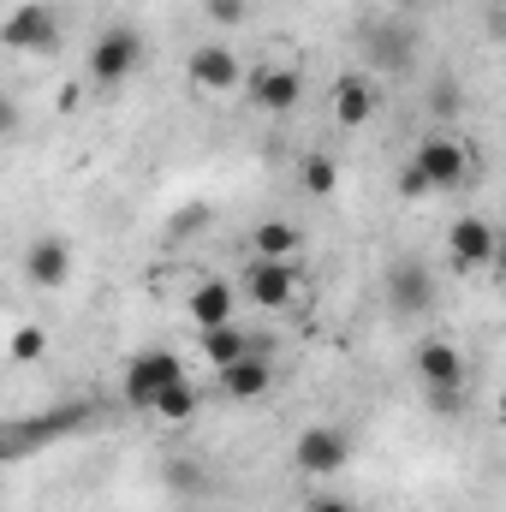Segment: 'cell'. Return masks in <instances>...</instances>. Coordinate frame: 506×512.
I'll return each mask as SVG.
<instances>
[{"label":"cell","mask_w":506,"mask_h":512,"mask_svg":"<svg viewBox=\"0 0 506 512\" xmlns=\"http://www.w3.org/2000/svg\"><path fill=\"white\" fill-rule=\"evenodd\" d=\"M149 411H155L161 423H191V417L203 411V387L191 382V376H179L173 387H161V393H155V405H149Z\"/></svg>","instance_id":"cell-18"},{"label":"cell","mask_w":506,"mask_h":512,"mask_svg":"<svg viewBox=\"0 0 506 512\" xmlns=\"http://www.w3.org/2000/svg\"><path fill=\"white\" fill-rule=\"evenodd\" d=\"M149 60V42H143V30L137 24H108L96 42H90V84L96 90H120L126 78H137V66Z\"/></svg>","instance_id":"cell-1"},{"label":"cell","mask_w":506,"mask_h":512,"mask_svg":"<svg viewBox=\"0 0 506 512\" xmlns=\"http://www.w3.org/2000/svg\"><path fill=\"white\" fill-rule=\"evenodd\" d=\"M304 512H358V507H352V501H340V495H310Z\"/></svg>","instance_id":"cell-29"},{"label":"cell","mask_w":506,"mask_h":512,"mask_svg":"<svg viewBox=\"0 0 506 512\" xmlns=\"http://www.w3.org/2000/svg\"><path fill=\"white\" fill-rule=\"evenodd\" d=\"M6 358H12V364H42V358H48V328H36V322L12 328V340H6Z\"/></svg>","instance_id":"cell-22"},{"label":"cell","mask_w":506,"mask_h":512,"mask_svg":"<svg viewBox=\"0 0 506 512\" xmlns=\"http://www.w3.org/2000/svg\"><path fill=\"white\" fill-rule=\"evenodd\" d=\"M387 304H393L399 316L435 310V268H429L423 256H399V262L387 268Z\"/></svg>","instance_id":"cell-9"},{"label":"cell","mask_w":506,"mask_h":512,"mask_svg":"<svg viewBox=\"0 0 506 512\" xmlns=\"http://www.w3.org/2000/svg\"><path fill=\"white\" fill-rule=\"evenodd\" d=\"M197 334H203V358H209L215 370H227V364H239L245 352H256V340L239 322H227V328H197Z\"/></svg>","instance_id":"cell-17"},{"label":"cell","mask_w":506,"mask_h":512,"mask_svg":"<svg viewBox=\"0 0 506 512\" xmlns=\"http://www.w3.org/2000/svg\"><path fill=\"white\" fill-rule=\"evenodd\" d=\"M185 376V358L179 352H167V346H149V352H137L126 364V405L131 411H149L155 405V393L161 387H173Z\"/></svg>","instance_id":"cell-4"},{"label":"cell","mask_w":506,"mask_h":512,"mask_svg":"<svg viewBox=\"0 0 506 512\" xmlns=\"http://www.w3.org/2000/svg\"><path fill=\"white\" fill-rule=\"evenodd\" d=\"M203 6H209L215 24H245V6H251V0H203Z\"/></svg>","instance_id":"cell-26"},{"label":"cell","mask_w":506,"mask_h":512,"mask_svg":"<svg viewBox=\"0 0 506 512\" xmlns=\"http://www.w3.org/2000/svg\"><path fill=\"white\" fill-rule=\"evenodd\" d=\"M292 459H298L304 477H334V471H346V459H352V435L334 429V423H310V429L298 435Z\"/></svg>","instance_id":"cell-7"},{"label":"cell","mask_w":506,"mask_h":512,"mask_svg":"<svg viewBox=\"0 0 506 512\" xmlns=\"http://www.w3.org/2000/svg\"><path fill=\"white\" fill-rule=\"evenodd\" d=\"M161 477H167V489H173L179 501H203V495H209V465L191 459V453H173V459L161 465Z\"/></svg>","instance_id":"cell-19"},{"label":"cell","mask_w":506,"mask_h":512,"mask_svg":"<svg viewBox=\"0 0 506 512\" xmlns=\"http://www.w3.org/2000/svg\"><path fill=\"white\" fill-rule=\"evenodd\" d=\"M495 256H501V233H495V221H483V215H459V221L447 227V262H453L459 274H483Z\"/></svg>","instance_id":"cell-5"},{"label":"cell","mask_w":506,"mask_h":512,"mask_svg":"<svg viewBox=\"0 0 506 512\" xmlns=\"http://www.w3.org/2000/svg\"><path fill=\"white\" fill-rule=\"evenodd\" d=\"M411 364H417L423 387H459L465 382V352H459L453 340H441V334L417 340V346H411Z\"/></svg>","instance_id":"cell-13"},{"label":"cell","mask_w":506,"mask_h":512,"mask_svg":"<svg viewBox=\"0 0 506 512\" xmlns=\"http://www.w3.org/2000/svg\"><path fill=\"white\" fill-rule=\"evenodd\" d=\"M18 126H24V108L0 90V137H18Z\"/></svg>","instance_id":"cell-28"},{"label":"cell","mask_w":506,"mask_h":512,"mask_svg":"<svg viewBox=\"0 0 506 512\" xmlns=\"http://www.w3.org/2000/svg\"><path fill=\"white\" fill-rule=\"evenodd\" d=\"M298 245H304V233L292 221H256V233H251V251L268 256V262H292Z\"/></svg>","instance_id":"cell-20"},{"label":"cell","mask_w":506,"mask_h":512,"mask_svg":"<svg viewBox=\"0 0 506 512\" xmlns=\"http://www.w3.org/2000/svg\"><path fill=\"white\" fill-rule=\"evenodd\" d=\"M239 292L251 298L256 310H292L298 304V268L292 262H268V256H251Z\"/></svg>","instance_id":"cell-8"},{"label":"cell","mask_w":506,"mask_h":512,"mask_svg":"<svg viewBox=\"0 0 506 512\" xmlns=\"http://www.w3.org/2000/svg\"><path fill=\"white\" fill-rule=\"evenodd\" d=\"M465 108V90H459V78H435V90H429V114L435 120H453Z\"/></svg>","instance_id":"cell-23"},{"label":"cell","mask_w":506,"mask_h":512,"mask_svg":"<svg viewBox=\"0 0 506 512\" xmlns=\"http://www.w3.org/2000/svg\"><path fill=\"white\" fill-rule=\"evenodd\" d=\"M411 167L429 179V191H459V185L471 179V143L435 131V137H423V143L411 149Z\"/></svg>","instance_id":"cell-3"},{"label":"cell","mask_w":506,"mask_h":512,"mask_svg":"<svg viewBox=\"0 0 506 512\" xmlns=\"http://www.w3.org/2000/svg\"><path fill=\"white\" fill-rule=\"evenodd\" d=\"M185 72H191V90H203V96H233V90L245 84V60H239L227 42H203V48H191Z\"/></svg>","instance_id":"cell-6"},{"label":"cell","mask_w":506,"mask_h":512,"mask_svg":"<svg viewBox=\"0 0 506 512\" xmlns=\"http://www.w3.org/2000/svg\"><path fill=\"white\" fill-rule=\"evenodd\" d=\"M298 185H304L310 197H334V191H340V161H334V155H304Z\"/></svg>","instance_id":"cell-21"},{"label":"cell","mask_w":506,"mask_h":512,"mask_svg":"<svg viewBox=\"0 0 506 512\" xmlns=\"http://www.w3.org/2000/svg\"><path fill=\"white\" fill-rule=\"evenodd\" d=\"M203 227H209V209H203V203H185V209H179V215L167 221V239L179 245V239H197Z\"/></svg>","instance_id":"cell-24"},{"label":"cell","mask_w":506,"mask_h":512,"mask_svg":"<svg viewBox=\"0 0 506 512\" xmlns=\"http://www.w3.org/2000/svg\"><path fill=\"white\" fill-rule=\"evenodd\" d=\"M364 42H370V60L381 72H399L411 60V48H417V36L405 24H376V30H364Z\"/></svg>","instance_id":"cell-16"},{"label":"cell","mask_w":506,"mask_h":512,"mask_svg":"<svg viewBox=\"0 0 506 512\" xmlns=\"http://www.w3.org/2000/svg\"><path fill=\"white\" fill-rule=\"evenodd\" d=\"M60 42H66V24H60V12L48 6V0H24V6H12L6 18H0V48H12V54H60Z\"/></svg>","instance_id":"cell-2"},{"label":"cell","mask_w":506,"mask_h":512,"mask_svg":"<svg viewBox=\"0 0 506 512\" xmlns=\"http://www.w3.org/2000/svg\"><path fill=\"white\" fill-rule=\"evenodd\" d=\"M393 185H399V197H429V179H423V173H417L411 161L399 167V179H393Z\"/></svg>","instance_id":"cell-27"},{"label":"cell","mask_w":506,"mask_h":512,"mask_svg":"<svg viewBox=\"0 0 506 512\" xmlns=\"http://www.w3.org/2000/svg\"><path fill=\"white\" fill-rule=\"evenodd\" d=\"M429 411H435V417H465V382L459 387H429Z\"/></svg>","instance_id":"cell-25"},{"label":"cell","mask_w":506,"mask_h":512,"mask_svg":"<svg viewBox=\"0 0 506 512\" xmlns=\"http://www.w3.org/2000/svg\"><path fill=\"white\" fill-rule=\"evenodd\" d=\"M72 245L60 239V233H42V239H30L24 245V280L36 286V292H60L66 280H72Z\"/></svg>","instance_id":"cell-10"},{"label":"cell","mask_w":506,"mask_h":512,"mask_svg":"<svg viewBox=\"0 0 506 512\" xmlns=\"http://www.w3.org/2000/svg\"><path fill=\"white\" fill-rule=\"evenodd\" d=\"M233 298H239V286L233 280H197L191 292H185V316L197 322V328H227L233 322Z\"/></svg>","instance_id":"cell-14"},{"label":"cell","mask_w":506,"mask_h":512,"mask_svg":"<svg viewBox=\"0 0 506 512\" xmlns=\"http://www.w3.org/2000/svg\"><path fill=\"white\" fill-rule=\"evenodd\" d=\"M245 84H251V102L262 108V114H292V108L304 102V78H298V66H251Z\"/></svg>","instance_id":"cell-11"},{"label":"cell","mask_w":506,"mask_h":512,"mask_svg":"<svg viewBox=\"0 0 506 512\" xmlns=\"http://www.w3.org/2000/svg\"><path fill=\"white\" fill-rule=\"evenodd\" d=\"M215 376H221V393H227V399L251 405V399H262V393H268V382H274V364H268V352L256 346V352H245L239 364H227V370H215Z\"/></svg>","instance_id":"cell-15"},{"label":"cell","mask_w":506,"mask_h":512,"mask_svg":"<svg viewBox=\"0 0 506 512\" xmlns=\"http://www.w3.org/2000/svg\"><path fill=\"white\" fill-rule=\"evenodd\" d=\"M376 114H381L376 78H370V72H346V78L334 84V126L358 131V126H370Z\"/></svg>","instance_id":"cell-12"}]
</instances>
